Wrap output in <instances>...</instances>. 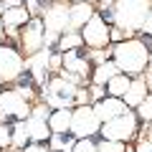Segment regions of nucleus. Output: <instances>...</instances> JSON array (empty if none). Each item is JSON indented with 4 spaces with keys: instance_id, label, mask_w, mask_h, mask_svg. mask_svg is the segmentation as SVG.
Listing matches in <instances>:
<instances>
[{
    "instance_id": "f257e3e1",
    "label": "nucleus",
    "mask_w": 152,
    "mask_h": 152,
    "mask_svg": "<svg viewBox=\"0 0 152 152\" xmlns=\"http://www.w3.org/2000/svg\"><path fill=\"white\" fill-rule=\"evenodd\" d=\"M112 56H114L112 61L117 64V69L122 74L140 76L150 64V46L145 41H140V38H127L122 43L112 46Z\"/></svg>"
},
{
    "instance_id": "f03ea898",
    "label": "nucleus",
    "mask_w": 152,
    "mask_h": 152,
    "mask_svg": "<svg viewBox=\"0 0 152 152\" xmlns=\"http://www.w3.org/2000/svg\"><path fill=\"white\" fill-rule=\"evenodd\" d=\"M150 5H152L150 0H114L109 20L117 28H122L129 38H134V33L142 31V23L150 13Z\"/></svg>"
},
{
    "instance_id": "7ed1b4c3",
    "label": "nucleus",
    "mask_w": 152,
    "mask_h": 152,
    "mask_svg": "<svg viewBox=\"0 0 152 152\" xmlns=\"http://www.w3.org/2000/svg\"><path fill=\"white\" fill-rule=\"evenodd\" d=\"M76 84L69 81L64 74L56 76V79H48V84L43 86V104H48L51 109H71L76 96Z\"/></svg>"
},
{
    "instance_id": "20e7f679",
    "label": "nucleus",
    "mask_w": 152,
    "mask_h": 152,
    "mask_svg": "<svg viewBox=\"0 0 152 152\" xmlns=\"http://www.w3.org/2000/svg\"><path fill=\"white\" fill-rule=\"evenodd\" d=\"M137 124H140L137 114L132 112V109H127V112H122L119 117H114V119L104 122V124H102V129H99V134H102L104 140L129 142L132 137L137 134Z\"/></svg>"
},
{
    "instance_id": "39448f33",
    "label": "nucleus",
    "mask_w": 152,
    "mask_h": 152,
    "mask_svg": "<svg viewBox=\"0 0 152 152\" xmlns=\"http://www.w3.org/2000/svg\"><path fill=\"white\" fill-rule=\"evenodd\" d=\"M99 129H102V122H99V117L94 114L91 104L71 109V129L69 132L74 134V140L94 137V134H99Z\"/></svg>"
},
{
    "instance_id": "423d86ee",
    "label": "nucleus",
    "mask_w": 152,
    "mask_h": 152,
    "mask_svg": "<svg viewBox=\"0 0 152 152\" xmlns=\"http://www.w3.org/2000/svg\"><path fill=\"white\" fill-rule=\"evenodd\" d=\"M28 114H31V104H28V99L18 89L0 91V122H5V119L23 122Z\"/></svg>"
},
{
    "instance_id": "0eeeda50",
    "label": "nucleus",
    "mask_w": 152,
    "mask_h": 152,
    "mask_svg": "<svg viewBox=\"0 0 152 152\" xmlns=\"http://www.w3.org/2000/svg\"><path fill=\"white\" fill-rule=\"evenodd\" d=\"M79 33H81V41L86 48H107L109 46V26L102 13H94Z\"/></svg>"
},
{
    "instance_id": "6e6552de",
    "label": "nucleus",
    "mask_w": 152,
    "mask_h": 152,
    "mask_svg": "<svg viewBox=\"0 0 152 152\" xmlns=\"http://www.w3.org/2000/svg\"><path fill=\"white\" fill-rule=\"evenodd\" d=\"M26 71V58L10 46H0V81H18Z\"/></svg>"
},
{
    "instance_id": "1a4fd4ad",
    "label": "nucleus",
    "mask_w": 152,
    "mask_h": 152,
    "mask_svg": "<svg viewBox=\"0 0 152 152\" xmlns=\"http://www.w3.org/2000/svg\"><path fill=\"white\" fill-rule=\"evenodd\" d=\"M41 20H43V31L61 36L64 31H69V5L61 0L46 5V10L41 13Z\"/></svg>"
},
{
    "instance_id": "9d476101",
    "label": "nucleus",
    "mask_w": 152,
    "mask_h": 152,
    "mask_svg": "<svg viewBox=\"0 0 152 152\" xmlns=\"http://www.w3.org/2000/svg\"><path fill=\"white\" fill-rule=\"evenodd\" d=\"M20 46L28 56H33L36 51L43 48V20L41 18H31V20L23 26L20 33Z\"/></svg>"
},
{
    "instance_id": "9b49d317",
    "label": "nucleus",
    "mask_w": 152,
    "mask_h": 152,
    "mask_svg": "<svg viewBox=\"0 0 152 152\" xmlns=\"http://www.w3.org/2000/svg\"><path fill=\"white\" fill-rule=\"evenodd\" d=\"M48 58H51V48H41L26 58V69L31 71L33 84H38V86L48 84Z\"/></svg>"
},
{
    "instance_id": "f8f14e48",
    "label": "nucleus",
    "mask_w": 152,
    "mask_h": 152,
    "mask_svg": "<svg viewBox=\"0 0 152 152\" xmlns=\"http://www.w3.org/2000/svg\"><path fill=\"white\" fill-rule=\"evenodd\" d=\"M61 64H64V71L66 74H74L79 76L84 84L89 81V74H91V69H89V61L81 56V51H64L61 53Z\"/></svg>"
},
{
    "instance_id": "ddd939ff",
    "label": "nucleus",
    "mask_w": 152,
    "mask_h": 152,
    "mask_svg": "<svg viewBox=\"0 0 152 152\" xmlns=\"http://www.w3.org/2000/svg\"><path fill=\"white\" fill-rule=\"evenodd\" d=\"M0 20H3V26H5L8 36L18 38L20 33H18V28H23L28 20H31V15H28L26 5H15V8H5L3 10V15H0Z\"/></svg>"
},
{
    "instance_id": "4468645a",
    "label": "nucleus",
    "mask_w": 152,
    "mask_h": 152,
    "mask_svg": "<svg viewBox=\"0 0 152 152\" xmlns=\"http://www.w3.org/2000/svg\"><path fill=\"white\" fill-rule=\"evenodd\" d=\"M122 112H127V104L122 102L119 96H104L99 99V102H94V114L99 117V122H109L114 119V117H119Z\"/></svg>"
},
{
    "instance_id": "2eb2a0df",
    "label": "nucleus",
    "mask_w": 152,
    "mask_h": 152,
    "mask_svg": "<svg viewBox=\"0 0 152 152\" xmlns=\"http://www.w3.org/2000/svg\"><path fill=\"white\" fill-rule=\"evenodd\" d=\"M94 13L96 10H94V5L89 0H79L74 5H69V31H81Z\"/></svg>"
},
{
    "instance_id": "dca6fc26",
    "label": "nucleus",
    "mask_w": 152,
    "mask_h": 152,
    "mask_svg": "<svg viewBox=\"0 0 152 152\" xmlns=\"http://www.w3.org/2000/svg\"><path fill=\"white\" fill-rule=\"evenodd\" d=\"M26 129H28L31 142H48V137H51L48 119L36 117V114H28V117H26Z\"/></svg>"
},
{
    "instance_id": "f3484780",
    "label": "nucleus",
    "mask_w": 152,
    "mask_h": 152,
    "mask_svg": "<svg viewBox=\"0 0 152 152\" xmlns=\"http://www.w3.org/2000/svg\"><path fill=\"white\" fill-rule=\"evenodd\" d=\"M147 84H145V79H142V76H137V79H132L129 81V89H127L124 91V96H122V102L127 104V109H134L137 104L142 102V99L147 96Z\"/></svg>"
},
{
    "instance_id": "a211bd4d",
    "label": "nucleus",
    "mask_w": 152,
    "mask_h": 152,
    "mask_svg": "<svg viewBox=\"0 0 152 152\" xmlns=\"http://www.w3.org/2000/svg\"><path fill=\"white\" fill-rule=\"evenodd\" d=\"M51 134H69L71 129V109H53L48 117Z\"/></svg>"
},
{
    "instance_id": "6ab92c4d",
    "label": "nucleus",
    "mask_w": 152,
    "mask_h": 152,
    "mask_svg": "<svg viewBox=\"0 0 152 152\" xmlns=\"http://www.w3.org/2000/svg\"><path fill=\"white\" fill-rule=\"evenodd\" d=\"M122 74L119 69H117V64L114 61H104V64H96V69L91 71V84H99V86H107V81L112 79V76Z\"/></svg>"
},
{
    "instance_id": "aec40b11",
    "label": "nucleus",
    "mask_w": 152,
    "mask_h": 152,
    "mask_svg": "<svg viewBox=\"0 0 152 152\" xmlns=\"http://www.w3.org/2000/svg\"><path fill=\"white\" fill-rule=\"evenodd\" d=\"M129 76L127 74H117V76H112V79H109L107 81V96H124V91L127 89H129Z\"/></svg>"
},
{
    "instance_id": "412c9836",
    "label": "nucleus",
    "mask_w": 152,
    "mask_h": 152,
    "mask_svg": "<svg viewBox=\"0 0 152 152\" xmlns=\"http://www.w3.org/2000/svg\"><path fill=\"white\" fill-rule=\"evenodd\" d=\"M56 46H58L61 53H64V51H76V48H81V46H84L81 33H79V31H64V36H58Z\"/></svg>"
},
{
    "instance_id": "4be33fe9",
    "label": "nucleus",
    "mask_w": 152,
    "mask_h": 152,
    "mask_svg": "<svg viewBox=\"0 0 152 152\" xmlns=\"http://www.w3.org/2000/svg\"><path fill=\"white\" fill-rule=\"evenodd\" d=\"M26 145H31V137H28L26 119H23V122H15V124H13V129H10V147L23 150Z\"/></svg>"
},
{
    "instance_id": "5701e85b",
    "label": "nucleus",
    "mask_w": 152,
    "mask_h": 152,
    "mask_svg": "<svg viewBox=\"0 0 152 152\" xmlns=\"http://www.w3.org/2000/svg\"><path fill=\"white\" fill-rule=\"evenodd\" d=\"M74 142H76L74 137H66V134H51L46 145H48L51 152H71V150H74Z\"/></svg>"
},
{
    "instance_id": "b1692460",
    "label": "nucleus",
    "mask_w": 152,
    "mask_h": 152,
    "mask_svg": "<svg viewBox=\"0 0 152 152\" xmlns=\"http://www.w3.org/2000/svg\"><path fill=\"white\" fill-rule=\"evenodd\" d=\"M134 114H137V119L145 122V124H147V122H152V96H150V94H147V96L134 107Z\"/></svg>"
},
{
    "instance_id": "393cba45",
    "label": "nucleus",
    "mask_w": 152,
    "mask_h": 152,
    "mask_svg": "<svg viewBox=\"0 0 152 152\" xmlns=\"http://www.w3.org/2000/svg\"><path fill=\"white\" fill-rule=\"evenodd\" d=\"M127 145L124 142H117V140H99L96 142V152H124Z\"/></svg>"
},
{
    "instance_id": "a878e982",
    "label": "nucleus",
    "mask_w": 152,
    "mask_h": 152,
    "mask_svg": "<svg viewBox=\"0 0 152 152\" xmlns=\"http://www.w3.org/2000/svg\"><path fill=\"white\" fill-rule=\"evenodd\" d=\"M71 152H96V142L91 137H84V140H76L74 142V150Z\"/></svg>"
},
{
    "instance_id": "bb28decb",
    "label": "nucleus",
    "mask_w": 152,
    "mask_h": 152,
    "mask_svg": "<svg viewBox=\"0 0 152 152\" xmlns=\"http://www.w3.org/2000/svg\"><path fill=\"white\" fill-rule=\"evenodd\" d=\"M23 5H26V10H28V15H31V18H41V13L46 10L43 0H26Z\"/></svg>"
},
{
    "instance_id": "cd10ccee",
    "label": "nucleus",
    "mask_w": 152,
    "mask_h": 152,
    "mask_svg": "<svg viewBox=\"0 0 152 152\" xmlns=\"http://www.w3.org/2000/svg\"><path fill=\"white\" fill-rule=\"evenodd\" d=\"M89 102H91L89 89H86V86H79V89H76V96H74V104H76V107H86Z\"/></svg>"
},
{
    "instance_id": "c85d7f7f",
    "label": "nucleus",
    "mask_w": 152,
    "mask_h": 152,
    "mask_svg": "<svg viewBox=\"0 0 152 152\" xmlns=\"http://www.w3.org/2000/svg\"><path fill=\"white\" fill-rule=\"evenodd\" d=\"M127 33L122 31V28H117V26H112L109 28V43H122V41H127Z\"/></svg>"
},
{
    "instance_id": "c756f323",
    "label": "nucleus",
    "mask_w": 152,
    "mask_h": 152,
    "mask_svg": "<svg viewBox=\"0 0 152 152\" xmlns=\"http://www.w3.org/2000/svg\"><path fill=\"white\" fill-rule=\"evenodd\" d=\"M10 147V127H5V122H0V150Z\"/></svg>"
},
{
    "instance_id": "7c9ffc66",
    "label": "nucleus",
    "mask_w": 152,
    "mask_h": 152,
    "mask_svg": "<svg viewBox=\"0 0 152 152\" xmlns=\"http://www.w3.org/2000/svg\"><path fill=\"white\" fill-rule=\"evenodd\" d=\"M89 94H91V102H99V99H104V96H107V86L91 84V86H89Z\"/></svg>"
},
{
    "instance_id": "2f4dec72",
    "label": "nucleus",
    "mask_w": 152,
    "mask_h": 152,
    "mask_svg": "<svg viewBox=\"0 0 152 152\" xmlns=\"http://www.w3.org/2000/svg\"><path fill=\"white\" fill-rule=\"evenodd\" d=\"M23 152H51L46 142H31V145L23 147Z\"/></svg>"
},
{
    "instance_id": "473e14b6",
    "label": "nucleus",
    "mask_w": 152,
    "mask_h": 152,
    "mask_svg": "<svg viewBox=\"0 0 152 152\" xmlns=\"http://www.w3.org/2000/svg\"><path fill=\"white\" fill-rule=\"evenodd\" d=\"M134 152H152V140H147V137H142V140H137V145L132 147Z\"/></svg>"
},
{
    "instance_id": "72a5a7b5",
    "label": "nucleus",
    "mask_w": 152,
    "mask_h": 152,
    "mask_svg": "<svg viewBox=\"0 0 152 152\" xmlns=\"http://www.w3.org/2000/svg\"><path fill=\"white\" fill-rule=\"evenodd\" d=\"M142 74H145V76H142V79H145V84H147V91L152 94V61H150V64H147V69L142 71Z\"/></svg>"
},
{
    "instance_id": "f704fd0d",
    "label": "nucleus",
    "mask_w": 152,
    "mask_h": 152,
    "mask_svg": "<svg viewBox=\"0 0 152 152\" xmlns=\"http://www.w3.org/2000/svg\"><path fill=\"white\" fill-rule=\"evenodd\" d=\"M142 33L145 36H152V5H150V13H147L145 23H142Z\"/></svg>"
},
{
    "instance_id": "c9c22d12",
    "label": "nucleus",
    "mask_w": 152,
    "mask_h": 152,
    "mask_svg": "<svg viewBox=\"0 0 152 152\" xmlns=\"http://www.w3.org/2000/svg\"><path fill=\"white\" fill-rule=\"evenodd\" d=\"M61 53H53V51H51V58H48V69H61Z\"/></svg>"
},
{
    "instance_id": "e433bc0d",
    "label": "nucleus",
    "mask_w": 152,
    "mask_h": 152,
    "mask_svg": "<svg viewBox=\"0 0 152 152\" xmlns=\"http://www.w3.org/2000/svg\"><path fill=\"white\" fill-rule=\"evenodd\" d=\"M99 8H104V10L107 8H114V0H99Z\"/></svg>"
},
{
    "instance_id": "4c0bfd02",
    "label": "nucleus",
    "mask_w": 152,
    "mask_h": 152,
    "mask_svg": "<svg viewBox=\"0 0 152 152\" xmlns=\"http://www.w3.org/2000/svg\"><path fill=\"white\" fill-rule=\"evenodd\" d=\"M145 137H147V140H152V122H147V124H145Z\"/></svg>"
},
{
    "instance_id": "58836bf2",
    "label": "nucleus",
    "mask_w": 152,
    "mask_h": 152,
    "mask_svg": "<svg viewBox=\"0 0 152 152\" xmlns=\"http://www.w3.org/2000/svg\"><path fill=\"white\" fill-rule=\"evenodd\" d=\"M3 33H5V26H3V20H0V36H3Z\"/></svg>"
},
{
    "instance_id": "ea45409f",
    "label": "nucleus",
    "mask_w": 152,
    "mask_h": 152,
    "mask_svg": "<svg viewBox=\"0 0 152 152\" xmlns=\"http://www.w3.org/2000/svg\"><path fill=\"white\" fill-rule=\"evenodd\" d=\"M0 15H3V0H0Z\"/></svg>"
},
{
    "instance_id": "a19ab883",
    "label": "nucleus",
    "mask_w": 152,
    "mask_h": 152,
    "mask_svg": "<svg viewBox=\"0 0 152 152\" xmlns=\"http://www.w3.org/2000/svg\"><path fill=\"white\" fill-rule=\"evenodd\" d=\"M124 152H134V150H132V147H127V150H124Z\"/></svg>"
},
{
    "instance_id": "79ce46f5",
    "label": "nucleus",
    "mask_w": 152,
    "mask_h": 152,
    "mask_svg": "<svg viewBox=\"0 0 152 152\" xmlns=\"http://www.w3.org/2000/svg\"><path fill=\"white\" fill-rule=\"evenodd\" d=\"M150 61H152V48H150Z\"/></svg>"
},
{
    "instance_id": "37998d69",
    "label": "nucleus",
    "mask_w": 152,
    "mask_h": 152,
    "mask_svg": "<svg viewBox=\"0 0 152 152\" xmlns=\"http://www.w3.org/2000/svg\"><path fill=\"white\" fill-rule=\"evenodd\" d=\"M0 91H3V89H0Z\"/></svg>"
},
{
    "instance_id": "c03bdc74",
    "label": "nucleus",
    "mask_w": 152,
    "mask_h": 152,
    "mask_svg": "<svg viewBox=\"0 0 152 152\" xmlns=\"http://www.w3.org/2000/svg\"><path fill=\"white\" fill-rule=\"evenodd\" d=\"M150 3H152V0H150Z\"/></svg>"
},
{
    "instance_id": "a18cd8bd",
    "label": "nucleus",
    "mask_w": 152,
    "mask_h": 152,
    "mask_svg": "<svg viewBox=\"0 0 152 152\" xmlns=\"http://www.w3.org/2000/svg\"><path fill=\"white\" fill-rule=\"evenodd\" d=\"M18 152H20V150H18Z\"/></svg>"
},
{
    "instance_id": "49530a36",
    "label": "nucleus",
    "mask_w": 152,
    "mask_h": 152,
    "mask_svg": "<svg viewBox=\"0 0 152 152\" xmlns=\"http://www.w3.org/2000/svg\"><path fill=\"white\" fill-rule=\"evenodd\" d=\"M0 84H3V81H0Z\"/></svg>"
}]
</instances>
